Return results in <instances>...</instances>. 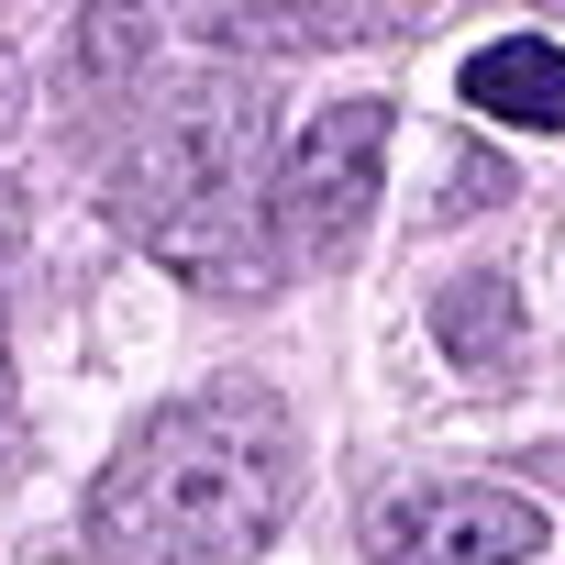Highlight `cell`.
<instances>
[{
  "instance_id": "obj_6",
  "label": "cell",
  "mask_w": 565,
  "mask_h": 565,
  "mask_svg": "<svg viewBox=\"0 0 565 565\" xmlns=\"http://www.w3.org/2000/svg\"><path fill=\"white\" fill-rule=\"evenodd\" d=\"M466 111L510 134H565V45L554 34H499L466 56Z\"/></svg>"
},
{
  "instance_id": "obj_5",
  "label": "cell",
  "mask_w": 565,
  "mask_h": 565,
  "mask_svg": "<svg viewBox=\"0 0 565 565\" xmlns=\"http://www.w3.org/2000/svg\"><path fill=\"white\" fill-rule=\"evenodd\" d=\"M178 12H189V45H222V56H322L388 23L377 0H178Z\"/></svg>"
},
{
  "instance_id": "obj_2",
  "label": "cell",
  "mask_w": 565,
  "mask_h": 565,
  "mask_svg": "<svg viewBox=\"0 0 565 565\" xmlns=\"http://www.w3.org/2000/svg\"><path fill=\"white\" fill-rule=\"evenodd\" d=\"M266 89L255 78H189L156 111H134L111 156V222L211 289H266L277 233H266Z\"/></svg>"
},
{
  "instance_id": "obj_7",
  "label": "cell",
  "mask_w": 565,
  "mask_h": 565,
  "mask_svg": "<svg viewBox=\"0 0 565 565\" xmlns=\"http://www.w3.org/2000/svg\"><path fill=\"white\" fill-rule=\"evenodd\" d=\"M433 344H444L477 388H510V377H521V289H510L499 266H466L455 289L433 300Z\"/></svg>"
},
{
  "instance_id": "obj_1",
  "label": "cell",
  "mask_w": 565,
  "mask_h": 565,
  "mask_svg": "<svg viewBox=\"0 0 565 565\" xmlns=\"http://www.w3.org/2000/svg\"><path fill=\"white\" fill-rule=\"evenodd\" d=\"M300 510V433L266 388H200L122 433L89 488L100 565H255Z\"/></svg>"
},
{
  "instance_id": "obj_11",
  "label": "cell",
  "mask_w": 565,
  "mask_h": 565,
  "mask_svg": "<svg viewBox=\"0 0 565 565\" xmlns=\"http://www.w3.org/2000/svg\"><path fill=\"white\" fill-rule=\"evenodd\" d=\"M532 12H565V0H532Z\"/></svg>"
},
{
  "instance_id": "obj_8",
  "label": "cell",
  "mask_w": 565,
  "mask_h": 565,
  "mask_svg": "<svg viewBox=\"0 0 565 565\" xmlns=\"http://www.w3.org/2000/svg\"><path fill=\"white\" fill-rule=\"evenodd\" d=\"M134 78H145V12H122V0L78 12V34H67V111H78V134H100V111L122 122Z\"/></svg>"
},
{
  "instance_id": "obj_3",
  "label": "cell",
  "mask_w": 565,
  "mask_h": 565,
  "mask_svg": "<svg viewBox=\"0 0 565 565\" xmlns=\"http://www.w3.org/2000/svg\"><path fill=\"white\" fill-rule=\"evenodd\" d=\"M377 167H388V100H333L289 134V156L266 167V233L277 266H333L366 211H377Z\"/></svg>"
},
{
  "instance_id": "obj_9",
  "label": "cell",
  "mask_w": 565,
  "mask_h": 565,
  "mask_svg": "<svg viewBox=\"0 0 565 565\" xmlns=\"http://www.w3.org/2000/svg\"><path fill=\"white\" fill-rule=\"evenodd\" d=\"M444 189H455V211H499V200H510V167H499V156H488V145H466V156H455V178H444Z\"/></svg>"
},
{
  "instance_id": "obj_10",
  "label": "cell",
  "mask_w": 565,
  "mask_h": 565,
  "mask_svg": "<svg viewBox=\"0 0 565 565\" xmlns=\"http://www.w3.org/2000/svg\"><path fill=\"white\" fill-rule=\"evenodd\" d=\"M0 411H12V344H0Z\"/></svg>"
},
{
  "instance_id": "obj_4",
  "label": "cell",
  "mask_w": 565,
  "mask_h": 565,
  "mask_svg": "<svg viewBox=\"0 0 565 565\" xmlns=\"http://www.w3.org/2000/svg\"><path fill=\"white\" fill-rule=\"evenodd\" d=\"M543 543V499L477 477H399L366 499V565H532Z\"/></svg>"
}]
</instances>
